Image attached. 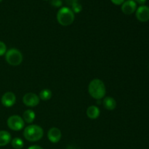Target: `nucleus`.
Returning <instances> with one entry per match:
<instances>
[{
    "label": "nucleus",
    "mask_w": 149,
    "mask_h": 149,
    "mask_svg": "<svg viewBox=\"0 0 149 149\" xmlns=\"http://www.w3.org/2000/svg\"><path fill=\"white\" fill-rule=\"evenodd\" d=\"M90 95L95 100H101L105 97L106 93L104 82L100 79H94L90 82L88 86Z\"/></svg>",
    "instance_id": "f257e3e1"
},
{
    "label": "nucleus",
    "mask_w": 149,
    "mask_h": 149,
    "mask_svg": "<svg viewBox=\"0 0 149 149\" xmlns=\"http://www.w3.org/2000/svg\"><path fill=\"white\" fill-rule=\"evenodd\" d=\"M44 130L42 127L37 125H31L26 127L23 130L25 139L29 142H36L43 138Z\"/></svg>",
    "instance_id": "f03ea898"
},
{
    "label": "nucleus",
    "mask_w": 149,
    "mask_h": 149,
    "mask_svg": "<svg viewBox=\"0 0 149 149\" xmlns=\"http://www.w3.org/2000/svg\"><path fill=\"white\" fill-rule=\"evenodd\" d=\"M75 19L74 12L69 7H61L57 13V20L63 26H68L72 24Z\"/></svg>",
    "instance_id": "7ed1b4c3"
},
{
    "label": "nucleus",
    "mask_w": 149,
    "mask_h": 149,
    "mask_svg": "<svg viewBox=\"0 0 149 149\" xmlns=\"http://www.w3.org/2000/svg\"><path fill=\"white\" fill-rule=\"evenodd\" d=\"M4 55H5V60L7 63L13 66L20 65V63L23 62V54L19 49H15V48H12L7 50Z\"/></svg>",
    "instance_id": "20e7f679"
},
{
    "label": "nucleus",
    "mask_w": 149,
    "mask_h": 149,
    "mask_svg": "<svg viewBox=\"0 0 149 149\" xmlns=\"http://www.w3.org/2000/svg\"><path fill=\"white\" fill-rule=\"evenodd\" d=\"M7 125L13 131H20L24 128L25 122L19 115H12L7 119Z\"/></svg>",
    "instance_id": "39448f33"
},
{
    "label": "nucleus",
    "mask_w": 149,
    "mask_h": 149,
    "mask_svg": "<svg viewBox=\"0 0 149 149\" xmlns=\"http://www.w3.org/2000/svg\"><path fill=\"white\" fill-rule=\"evenodd\" d=\"M40 99L39 95L33 93H28L23 97V103L28 107H35L39 103Z\"/></svg>",
    "instance_id": "423d86ee"
},
{
    "label": "nucleus",
    "mask_w": 149,
    "mask_h": 149,
    "mask_svg": "<svg viewBox=\"0 0 149 149\" xmlns=\"http://www.w3.org/2000/svg\"><path fill=\"white\" fill-rule=\"evenodd\" d=\"M136 18L140 22L145 23L149 20V7L146 5H141L137 8L135 11Z\"/></svg>",
    "instance_id": "0eeeda50"
},
{
    "label": "nucleus",
    "mask_w": 149,
    "mask_h": 149,
    "mask_svg": "<svg viewBox=\"0 0 149 149\" xmlns=\"http://www.w3.org/2000/svg\"><path fill=\"white\" fill-rule=\"evenodd\" d=\"M1 104L4 107L10 108L15 105L16 102V96L13 92H7L2 95L1 98Z\"/></svg>",
    "instance_id": "6e6552de"
},
{
    "label": "nucleus",
    "mask_w": 149,
    "mask_h": 149,
    "mask_svg": "<svg viewBox=\"0 0 149 149\" xmlns=\"http://www.w3.org/2000/svg\"><path fill=\"white\" fill-rule=\"evenodd\" d=\"M61 137H62V133L61 130L55 127H51L47 132L48 140L52 143H57L59 142L61 139Z\"/></svg>",
    "instance_id": "1a4fd4ad"
},
{
    "label": "nucleus",
    "mask_w": 149,
    "mask_h": 149,
    "mask_svg": "<svg viewBox=\"0 0 149 149\" xmlns=\"http://www.w3.org/2000/svg\"><path fill=\"white\" fill-rule=\"evenodd\" d=\"M137 10V3L134 0H127L122 4V11L125 15H132Z\"/></svg>",
    "instance_id": "9d476101"
},
{
    "label": "nucleus",
    "mask_w": 149,
    "mask_h": 149,
    "mask_svg": "<svg viewBox=\"0 0 149 149\" xmlns=\"http://www.w3.org/2000/svg\"><path fill=\"white\" fill-rule=\"evenodd\" d=\"M87 117L91 119H96L99 117L100 114V111L99 108L96 106H90L87 108L86 111Z\"/></svg>",
    "instance_id": "9b49d317"
},
{
    "label": "nucleus",
    "mask_w": 149,
    "mask_h": 149,
    "mask_svg": "<svg viewBox=\"0 0 149 149\" xmlns=\"http://www.w3.org/2000/svg\"><path fill=\"white\" fill-rule=\"evenodd\" d=\"M12 141V136L6 130H0V147L8 145Z\"/></svg>",
    "instance_id": "f8f14e48"
},
{
    "label": "nucleus",
    "mask_w": 149,
    "mask_h": 149,
    "mask_svg": "<svg viewBox=\"0 0 149 149\" xmlns=\"http://www.w3.org/2000/svg\"><path fill=\"white\" fill-rule=\"evenodd\" d=\"M103 105L106 110L113 111L116 107V101L112 97H106L103 100Z\"/></svg>",
    "instance_id": "ddd939ff"
},
{
    "label": "nucleus",
    "mask_w": 149,
    "mask_h": 149,
    "mask_svg": "<svg viewBox=\"0 0 149 149\" xmlns=\"http://www.w3.org/2000/svg\"><path fill=\"white\" fill-rule=\"evenodd\" d=\"M22 118H23V121L25 122L28 124H31L35 120L36 113L31 109H28V110H26L23 112Z\"/></svg>",
    "instance_id": "4468645a"
},
{
    "label": "nucleus",
    "mask_w": 149,
    "mask_h": 149,
    "mask_svg": "<svg viewBox=\"0 0 149 149\" xmlns=\"http://www.w3.org/2000/svg\"><path fill=\"white\" fill-rule=\"evenodd\" d=\"M52 96V93L49 89H44L39 93V99L42 100H50Z\"/></svg>",
    "instance_id": "2eb2a0df"
},
{
    "label": "nucleus",
    "mask_w": 149,
    "mask_h": 149,
    "mask_svg": "<svg viewBox=\"0 0 149 149\" xmlns=\"http://www.w3.org/2000/svg\"><path fill=\"white\" fill-rule=\"evenodd\" d=\"M11 145L15 149H22L24 146V142L20 138H15L12 139Z\"/></svg>",
    "instance_id": "dca6fc26"
},
{
    "label": "nucleus",
    "mask_w": 149,
    "mask_h": 149,
    "mask_svg": "<svg viewBox=\"0 0 149 149\" xmlns=\"http://www.w3.org/2000/svg\"><path fill=\"white\" fill-rule=\"evenodd\" d=\"M71 10L74 12V13H79L82 10V6L79 2L75 3L71 6Z\"/></svg>",
    "instance_id": "f3484780"
},
{
    "label": "nucleus",
    "mask_w": 149,
    "mask_h": 149,
    "mask_svg": "<svg viewBox=\"0 0 149 149\" xmlns=\"http://www.w3.org/2000/svg\"><path fill=\"white\" fill-rule=\"evenodd\" d=\"M6 52H7V46H6L5 43L0 41V56H3L5 55Z\"/></svg>",
    "instance_id": "a211bd4d"
},
{
    "label": "nucleus",
    "mask_w": 149,
    "mask_h": 149,
    "mask_svg": "<svg viewBox=\"0 0 149 149\" xmlns=\"http://www.w3.org/2000/svg\"><path fill=\"white\" fill-rule=\"evenodd\" d=\"M50 4L55 7H61L62 6V1L61 0H51Z\"/></svg>",
    "instance_id": "6ab92c4d"
},
{
    "label": "nucleus",
    "mask_w": 149,
    "mask_h": 149,
    "mask_svg": "<svg viewBox=\"0 0 149 149\" xmlns=\"http://www.w3.org/2000/svg\"><path fill=\"white\" fill-rule=\"evenodd\" d=\"M111 1L113 4H116V5H121L125 2V0H111Z\"/></svg>",
    "instance_id": "aec40b11"
},
{
    "label": "nucleus",
    "mask_w": 149,
    "mask_h": 149,
    "mask_svg": "<svg viewBox=\"0 0 149 149\" xmlns=\"http://www.w3.org/2000/svg\"><path fill=\"white\" fill-rule=\"evenodd\" d=\"M65 2H66V4H68V5L71 6V7L73 4H74L75 3L78 2V0H65Z\"/></svg>",
    "instance_id": "412c9836"
},
{
    "label": "nucleus",
    "mask_w": 149,
    "mask_h": 149,
    "mask_svg": "<svg viewBox=\"0 0 149 149\" xmlns=\"http://www.w3.org/2000/svg\"><path fill=\"white\" fill-rule=\"evenodd\" d=\"M134 1H135L136 3H138L139 4H141V6L144 5L145 3L146 2V0H134Z\"/></svg>",
    "instance_id": "4be33fe9"
},
{
    "label": "nucleus",
    "mask_w": 149,
    "mask_h": 149,
    "mask_svg": "<svg viewBox=\"0 0 149 149\" xmlns=\"http://www.w3.org/2000/svg\"><path fill=\"white\" fill-rule=\"evenodd\" d=\"M28 149H44L42 147L39 146H36V145H34V146H31L29 147Z\"/></svg>",
    "instance_id": "5701e85b"
},
{
    "label": "nucleus",
    "mask_w": 149,
    "mask_h": 149,
    "mask_svg": "<svg viewBox=\"0 0 149 149\" xmlns=\"http://www.w3.org/2000/svg\"><path fill=\"white\" fill-rule=\"evenodd\" d=\"M1 1H2V0H0V2H1Z\"/></svg>",
    "instance_id": "b1692460"
},
{
    "label": "nucleus",
    "mask_w": 149,
    "mask_h": 149,
    "mask_svg": "<svg viewBox=\"0 0 149 149\" xmlns=\"http://www.w3.org/2000/svg\"><path fill=\"white\" fill-rule=\"evenodd\" d=\"M46 1H48V0H46Z\"/></svg>",
    "instance_id": "393cba45"
}]
</instances>
